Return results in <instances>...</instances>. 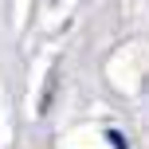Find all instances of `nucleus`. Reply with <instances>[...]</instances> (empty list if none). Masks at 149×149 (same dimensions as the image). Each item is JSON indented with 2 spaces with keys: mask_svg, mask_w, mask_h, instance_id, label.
<instances>
[{
  "mask_svg": "<svg viewBox=\"0 0 149 149\" xmlns=\"http://www.w3.org/2000/svg\"><path fill=\"white\" fill-rule=\"evenodd\" d=\"M106 137H110V141H114V149H130V141H126V137L118 134V130H110V134H106Z\"/></svg>",
  "mask_w": 149,
  "mask_h": 149,
  "instance_id": "1",
  "label": "nucleus"
}]
</instances>
